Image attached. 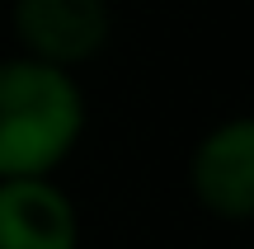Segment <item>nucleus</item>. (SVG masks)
Segmentation results:
<instances>
[{
    "label": "nucleus",
    "instance_id": "1",
    "mask_svg": "<svg viewBox=\"0 0 254 249\" xmlns=\"http://www.w3.org/2000/svg\"><path fill=\"white\" fill-rule=\"evenodd\" d=\"M85 90L33 56L0 61V179H57L85 137Z\"/></svg>",
    "mask_w": 254,
    "mask_h": 249
},
{
    "label": "nucleus",
    "instance_id": "2",
    "mask_svg": "<svg viewBox=\"0 0 254 249\" xmlns=\"http://www.w3.org/2000/svg\"><path fill=\"white\" fill-rule=\"evenodd\" d=\"M9 28H14L19 56L75 75L109 47L113 9L109 0H14Z\"/></svg>",
    "mask_w": 254,
    "mask_h": 249
},
{
    "label": "nucleus",
    "instance_id": "3",
    "mask_svg": "<svg viewBox=\"0 0 254 249\" xmlns=\"http://www.w3.org/2000/svg\"><path fill=\"white\" fill-rule=\"evenodd\" d=\"M189 188L202 212L226 226L254 216V122L245 113L202 132L189 155Z\"/></svg>",
    "mask_w": 254,
    "mask_h": 249
},
{
    "label": "nucleus",
    "instance_id": "4",
    "mask_svg": "<svg viewBox=\"0 0 254 249\" xmlns=\"http://www.w3.org/2000/svg\"><path fill=\"white\" fill-rule=\"evenodd\" d=\"M80 207L57 179H0V249H80Z\"/></svg>",
    "mask_w": 254,
    "mask_h": 249
}]
</instances>
